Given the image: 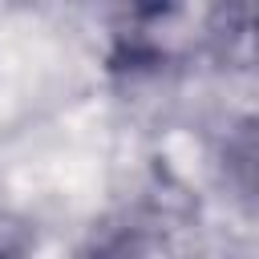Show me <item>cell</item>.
Masks as SVG:
<instances>
[{"label":"cell","instance_id":"6da1fadb","mask_svg":"<svg viewBox=\"0 0 259 259\" xmlns=\"http://www.w3.org/2000/svg\"><path fill=\"white\" fill-rule=\"evenodd\" d=\"M227 170L235 174V182L247 190V194H259V117L243 121L231 138H227Z\"/></svg>","mask_w":259,"mask_h":259}]
</instances>
